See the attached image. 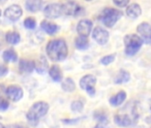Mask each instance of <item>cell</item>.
<instances>
[{
  "label": "cell",
  "mask_w": 151,
  "mask_h": 128,
  "mask_svg": "<svg viewBox=\"0 0 151 128\" xmlns=\"http://www.w3.org/2000/svg\"><path fill=\"white\" fill-rule=\"evenodd\" d=\"M0 119H2V116H0Z\"/></svg>",
  "instance_id": "39"
},
{
  "label": "cell",
  "mask_w": 151,
  "mask_h": 128,
  "mask_svg": "<svg viewBox=\"0 0 151 128\" xmlns=\"http://www.w3.org/2000/svg\"><path fill=\"white\" fill-rule=\"evenodd\" d=\"M46 53L53 61H61L68 56V50L65 40L59 38L51 40L46 45Z\"/></svg>",
  "instance_id": "2"
},
{
  "label": "cell",
  "mask_w": 151,
  "mask_h": 128,
  "mask_svg": "<svg viewBox=\"0 0 151 128\" xmlns=\"http://www.w3.org/2000/svg\"><path fill=\"white\" fill-rule=\"evenodd\" d=\"M0 128H6L3 124H1V123H0Z\"/></svg>",
  "instance_id": "36"
},
{
  "label": "cell",
  "mask_w": 151,
  "mask_h": 128,
  "mask_svg": "<svg viewBox=\"0 0 151 128\" xmlns=\"http://www.w3.org/2000/svg\"><path fill=\"white\" fill-rule=\"evenodd\" d=\"M1 14H2V12H1V10H0V17H1Z\"/></svg>",
  "instance_id": "37"
},
{
  "label": "cell",
  "mask_w": 151,
  "mask_h": 128,
  "mask_svg": "<svg viewBox=\"0 0 151 128\" xmlns=\"http://www.w3.org/2000/svg\"><path fill=\"white\" fill-rule=\"evenodd\" d=\"M126 14H127L128 17H130L132 19H136L139 16H140V14H141V8L136 3L131 4L126 8Z\"/></svg>",
  "instance_id": "15"
},
{
  "label": "cell",
  "mask_w": 151,
  "mask_h": 128,
  "mask_svg": "<svg viewBox=\"0 0 151 128\" xmlns=\"http://www.w3.org/2000/svg\"><path fill=\"white\" fill-rule=\"evenodd\" d=\"M124 42L125 46V53L128 56H132L136 54L143 44L140 37L135 34L126 35L124 38Z\"/></svg>",
  "instance_id": "5"
},
{
  "label": "cell",
  "mask_w": 151,
  "mask_h": 128,
  "mask_svg": "<svg viewBox=\"0 0 151 128\" xmlns=\"http://www.w3.org/2000/svg\"><path fill=\"white\" fill-rule=\"evenodd\" d=\"M138 33L141 36L142 41L147 45H151V25L147 22L139 24L137 28Z\"/></svg>",
  "instance_id": "12"
},
{
  "label": "cell",
  "mask_w": 151,
  "mask_h": 128,
  "mask_svg": "<svg viewBox=\"0 0 151 128\" xmlns=\"http://www.w3.org/2000/svg\"><path fill=\"white\" fill-rule=\"evenodd\" d=\"M49 75L51 78L55 82H60L63 78V74L61 69L58 65H52L49 70Z\"/></svg>",
  "instance_id": "17"
},
{
  "label": "cell",
  "mask_w": 151,
  "mask_h": 128,
  "mask_svg": "<svg viewBox=\"0 0 151 128\" xmlns=\"http://www.w3.org/2000/svg\"><path fill=\"white\" fill-rule=\"evenodd\" d=\"M84 109V103L81 101H74L71 103V109L74 112H81Z\"/></svg>",
  "instance_id": "27"
},
{
  "label": "cell",
  "mask_w": 151,
  "mask_h": 128,
  "mask_svg": "<svg viewBox=\"0 0 151 128\" xmlns=\"http://www.w3.org/2000/svg\"><path fill=\"white\" fill-rule=\"evenodd\" d=\"M150 109H151V100H150Z\"/></svg>",
  "instance_id": "38"
},
{
  "label": "cell",
  "mask_w": 151,
  "mask_h": 128,
  "mask_svg": "<svg viewBox=\"0 0 151 128\" xmlns=\"http://www.w3.org/2000/svg\"><path fill=\"white\" fill-rule=\"evenodd\" d=\"M49 110V104L45 101L35 102L27 112L26 117L29 124L32 126H37L38 124L39 119L45 116Z\"/></svg>",
  "instance_id": "3"
},
{
  "label": "cell",
  "mask_w": 151,
  "mask_h": 128,
  "mask_svg": "<svg viewBox=\"0 0 151 128\" xmlns=\"http://www.w3.org/2000/svg\"><path fill=\"white\" fill-rule=\"evenodd\" d=\"M42 6H43V2L39 1V0H29V1L25 3L26 9L33 13L39 11L42 8Z\"/></svg>",
  "instance_id": "20"
},
{
  "label": "cell",
  "mask_w": 151,
  "mask_h": 128,
  "mask_svg": "<svg viewBox=\"0 0 151 128\" xmlns=\"http://www.w3.org/2000/svg\"><path fill=\"white\" fill-rule=\"evenodd\" d=\"M19 70L22 73H32L35 70V61L32 60L22 59L19 63Z\"/></svg>",
  "instance_id": "14"
},
{
  "label": "cell",
  "mask_w": 151,
  "mask_h": 128,
  "mask_svg": "<svg viewBox=\"0 0 151 128\" xmlns=\"http://www.w3.org/2000/svg\"><path fill=\"white\" fill-rule=\"evenodd\" d=\"M44 14L49 19H56L62 14L61 4L51 3L44 8Z\"/></svg>",
  "instance_id": "8"
},
{
  "label": "cell",
  "mask_w": 151,
  "mask_h": 128,
  "mask_svg": "<svg viewBox=\"0 0 151 128\" xmlns=\"http://www.w3.org/2000/svg\"><path fill=\"white\" fill-rule=\"evenodd\" d=\"M76 47L79 50H86L89 47V40L88 37L78 36L75 40Z\"/></svg>",
  "instance_id": "23"
},
{
  "label": "cell",
  "mask_w": 151,
  "mask_h": 128,
  "mask_svg": "<svg viewBox=\"0 0 151 128\" xmlns=\"http://www.w3.org/2000/svg\"><path fill=\"white\" fill-rule=\"evenodd\" d=\"M6 93L8 98L14 101H19L23 97V90L21 86L17 85L9 86L6 89Z\"/></svg>",
  "instance_id": "11"
},
{
  "label": "cell",
  "mask_w": 151,
  "mask_h": 128,
  "mask_svg": "<svg viewBox=\"0 0 151 128\" xmlns=\"http://www.w3.org/2000/svg\"><path fill=\"white\" fill-rule=\"evenodd\" d=\"M3 59L6 62H15L18 60V54L14 49L9 48L3 52Z\"/></svg>",
  "instance_id": "21"
},
{
  "label": "cell",
  "mask_w": 151,
  "mask_h": 128,
  "mask_svg": "<svg viewBox=\"0 0 151 128\" xmlns=\"http://www.w3.org/2000/svg\"><path fill=\"white\" fill-rule=\"evenodd\" d=\"M130 78H131L130 73L124 70H121L115 78V83L116 84H124V83H127L130 80Z\"/></svg>",
  "instance_id": "24"
},
{
  "label": "cell",
  "mask_w": 151,
  "mask_h": 128,
  "mask_svg": "<svg viewBox=\"0 0 151 128\" xmlns=\"http://www.w3.org/2000/svg\"><path fill=\"white\" fill-rule=\"evenodd\" d=\"M35 69L40 74L45 73L48 70V61L45 56H40V58L35 62Z\"/></svg>",
  "instance_id": "18"
},
{
  "label": "cell",
  "mask_w": 151,
  "mask_h": 128,
  "mask_svg": "<svg viewBox=\"0 0 151 128\" xmlns=\"http://www.w3.org/2000/svg\"><path fill=\"white\" fill-rule=\"evenodd\" d=\"M8 73V68L6 65L0 64V78L5 77Z\"/></svg>",
  "instance_id": "30"
},
{
  "label": "cell",
  "mask_w": 151,
  "mask_h": 128,
  "mask_svg": "<svg viewBox=\"0 0 151 128\" xmlns=\"http://www.w3.org/2000/svg\"><path fill=\"white\" fill-rule=\"evenodd\" d=\"M40 27L43 30H45L49 35L55 34L59 29V26L57 24L53 22H50L48 21H43L40 24Z\"/></svg>",
  "instance_id": "16"
},
{
  "label": "cell",
  "mask_w": 151,
  "mask_h": 128,
  "mask_svg": "<svg viewBox=\"0 0 151 128\" xmlns=\"http://www.w3.org/2000/svg\"><path fill=\"white\" fill-rule=\"evenodd\" d=\"M115 58H116V54H114V53L113 54H109V55H106V56L102 57L100 61H101V63L102 64V65L107 66V65L112 63L115 60Z\"/></svg>",
  "instance_id": "28"
},
{
  "label": "cell",
  "mask_w": 151,
  "mask_h": 128,
  "mask_svg": "<svg viewBox=\"0 0 151 128\" xmlns=\"http://www.w3.org/2000/svg\"><path fill=\"white\" fill-rule=\"evenodd\" d=\"M139 117L137 107L134 103H128L120 113L116 114L114 117L115 123L123 127L133 125Z\"/></svg>",
  "instance_id": "1"
},
{
  "label": "cell",
  "mask_w": 151,
  "mask_h": 128,
  "mask_svg": "<svg viewBox=\"0 0 151 128\" xmlns=\"http://www.w3.org/2000/svg\"><path fill=\"white\" fill-rule=\"evenodd\" d=\"M3 42V37H2V32H0V45H2Z\"/></svg>",
  "instance_id": "35"
},
{
  "label": "cell",
  "mask_w": 151,
  "mask_h": 128,
  "mask_svg": "<svg viewBox=\"0 0 151 128\" xmlns=\"http://www.w3.org/2000/svg\"><path fill=\"white\" fill-rule=\"evenodd\" d=\"M6 40L10 45H17L21 41V36L16 31H9L6 35Z\"/></svg>",
  "instance_id": "22"
},
{
  "label": "cell",
  "mask_w": 151,
  "mask_h": 128,
  "mask_svg": "<svg viewBox=\"0 0 151 128\" xmlns=\"http://www.w3.org/2000/svg\"><path fill=\"white\" fill-rule=\"evenodd\" d=\"M3 92H4V86L3 85H0V94H2Z\"/></svg>",
  "instance_id": "34"
},
{
  "label": "cell",
  "mask_w": 151,
  "mask_h": 128,
  "mask_svg": "<svg viewBox=\"0 0 151 128\" xmlns=\"http://www.w3.org/2000/svg\"><path fill=\"white\" fill-rule=\"evenodd\" d=\"M108 123H98L93 128H107Z\"/></svg>",
  "instance_id": "32"
},
{
  "label": "cell",
  "mask_w": 151,
  "mask_h": 128,
  "mask_svg": "<svg viewBox=\"0 0 151 128\" xmlns=\"http://www.w3.org/2000/svg\"><path fill=\"white\" fill-rule=\"evenodd\" d=\"M97 79L93 75L88 74L84 76L79 82L80 87L86 91V93L90 95H94L95 93V85H96Z\"/></svg>",
  "instance_id": "6"
},
{
  "label": "cell",
  "mask_w": 151,
  "mask_h": 128,
  "mask_svg": "<svg viewBox=\"0 0 151 128\" xmlns=\"http://www.w3.org/2000/svg\"><path fill=\"white\" fill-rule=\"evenodd\" d=\"M61 9H62V14H65L66 15L78 16V15H82V14L84 13V9L81 6L72 1H68L61 4Z\"/></svg>",
  "instance_id": "7"
},
{
  "label": "cell",
  "mask_w": 151,
  "mask_h": 128,
  "mask_svg": "<svg viewBox=\"0 0 151 128\" xmlns=\"http://www.w3.org/2000/svg\"><path fill=\"white\" fill-rule=\"evenodd\" d=\"M24 27L29 29H34L37 26L36 20L33 17H28L24 20Z\"/></svg>",
  "instance_id": "26"
},
{
  "label": "cell",
  "mask_w": 151,
  "mask_h": 128,
  "mask_svg": "<svg viewBox=\"0 0 151 128\" xmlns=\"http://www.w3.org/2000/svg\"><path fill=\"white\" fill-rule=\"evenodd\" d=\"M125 99H126L125 92L124 91H120L118 93H116V95H114L113 97H111L109 99V103L114 107H117V106H120L124 101Z\"/></svg>",
  "instance_id": "19"
},
{
  "label": "cell",
  "mask_w": 151,
  "mask_h": 128,
  "mask_svg": "<svg viewBox=\"0 0 151 128\" xmlns=\"http://www.w3.org/2000/svg\"><path fill=\"white\" fill-rule=\"evenodd\" d=\"M121 16L122 12L119 11L118 9L107 7L101 12L100 15V20L106 27L112 28L116 23V22L121 18Z\"/></svg>",
  "instance_id": "4"
},
{
  "label": "cell",
  "mask_w": 151,
  "mask_h": 128,
  "mask_svg": "<svg viewBox=\"0 0 151 128\" xmlns=\"http://www.w3.org/2000/svg\"><path fill=\"white\" fill-rule=\"evenodd\" d=\"M113 3L118 7H125L129 4V1L128 0H124V1H114Z\"/></svg>",
  "instance_id": "31"
},
{
  "label": "cell",
  "mask_w": 151,
  "mask_h": 128,
  "mask_svg": "<svg viewBox=\"0 0 151 128\" xmlns=\"http://www.w3.org/2000/svg\"><path fill=\"white\" fill-rule=\"evenodd\" d=\"M6 128H21V127L19 125H17V124H11V125H9Z\"/></svg>",
  "instance_id": "33"
},
{
  "label": "cell",
  "mask_w": 151,
  "mask_h": 128,
  "mask_svg": "<svg viewBox=\"0 0 151 128\" xmlns=\"http://www.w3.org/2000/svg\"><path fill=\"white\" fill-rule=\"evenodd\" d=\"M92 29H93V22L88 19L81 20L77 26V31L78 35L86 37H88L89 34L92 31Z\"/></svg>",
  "instance_id": "13"
},
{
  "label": "cell",
  "mask_w": 151,
  "mask_h": 128,
  "mask_svg": "<svg viewBox=\"0 0 151 128\" xmlns=\"http://www.w3.org/2000/svg\"><path fill=\"white\" fill-rule=\"evenodd\" d=\"M93 38L99 45H104L108 43L109 39V33L108 32V30L101 27H96L93 31Z\"/></svg>",
  "instance_id": "9"
},
{
  "label": "cell",
  "mask_w": 151,
  "mask_h": 128,
  "mask_svg": "<svg viewBox=\"0 0 151 128\" xmlns=\"http://www.w3.org/2000/svg\"><path fill=\"white\" fill-rule=\"evenodd\" d=\"M22 15V9L19 5H12L5 11V16L11 22L18 21Z\"/></svg>",
  "instance_id": "10"
},
{
  "label": "cell",
  "mask_w": 151,
  "mask_h": 128,
  "mask_svg": "<svg viewBox=\"0 0 151 128\" xmlns=\"http://www.w3.org/2000/svg\"><path fill=\"white\" fill-rule=\"evenodd\" d=\"M61 88L63 89V91L68 92V93H71L73 91H75L76 89V84L74 82V80L70 78H65V80L62 82L61 84Z\"/></svg>",
  "instance_id": "25"
},
{
  "label": "cell",
  "mask_w": 151,
  "mask_h": 128,
  "mask_svg": "<svg viewBox=\"0 0 151 128\" xmlns=\"http://www.w3.org/2000/svg\"><path fill=\"white\" fill-rule=\"evenodd\" d=\"M9 108V102L4 98H0V111L6 110Z\"/></svg>",
  "instance_id": "29"
}]
</instances>
